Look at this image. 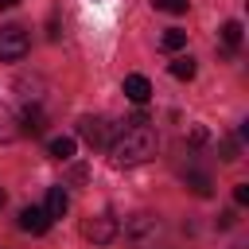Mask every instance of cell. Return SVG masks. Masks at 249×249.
Returning <instances> with one entry per match:
<instances>
[{
  "instance_id": "cell-1",
  "label": "cell",
  "mask_w": 249,
  "mask_h": 249,
  "mask_svg": "<svg viewBox=\"0 0 249 249\" xmlns=\"http://www.w3.org/2000/svg\"><path fill=\"white\" fill-rule=\"evenodd\" d=\"M156 148H160L156 128L148 124L144 113H136V117H128V121L113 132V140H109V160H113L117 167H136V163L152 160Z\"/></svg>"
},
{
  "instance_id": "cell-2",
  "label": "cell",
  "mask_w": 249,
  "mask_h": 249,
  "mask_svg": "<svg viewBox=\"0 0 249 249\" xmlns=\"http://www.w3.org/2000/svg\"><path fill=\"white\" fill-rule=\"evenodd\" d=\"M124 237L136 245V249H148L156 237H160V218L156 214H132L124 222Z\"/></svg>"
},
{
  "instance_id": "cell-3",
  "label": "cell",
  "mask_w": 249,
  "mask_h": 249,
  "mask_svg": "<svg viewBox=\"0 0 249 249\" xmlns=\"http://www.w3.org/2000/svg\"><path fill=\"white\" fill-rule=\"evenodd\" d=\"M117 233H121V226H117L113 214H89V218L82 222V237H89L93 245H113Z\"/></svg>"
},
{
  "instance_id": "cell-4",
  "label": "cell",
  "mask_w": 249,
  "mask_h": 249,
  "mask_svg": "<svg viewBox=\"0 0 249 249\" xmlns=\"http://www.w3.org/2000/svg\"><path fill=\"white\" fill-rule=\"evenodd\" d=\"M27 51H31V39L23 27H16V23L0 27V62H19Z\"/></svg>"
},
{
  "instance_id": "cell-5",
  "label": "cell",
  "mask_w": 249,
  "mask_h": 249,
  "mask_svg": "<svg viewBox=\"0 0 249 249\" xmlns=\"http://www.w3.org/2000/svg\"><path fill=\"white\" fill-rule=\"evenodd\" d=\"M78 136H82L89 148H109V140H113V128H109V121H105V117H93V113H86V117L78 121Z\"/></svg>"
},
{
  "instance_id": "cell-6",
  "label": "cell",
  "mask_w": 249,
  "mask_h": 249,
  "mask_svg": "<svg viewBox=\"0 0 249 249\" xmlns=\"http://www.w3.org/2000/svg\"><path fill=\"white\" fill-rule=\"evenodd\" d=\"M19 230H23V233H47V230H51L47 210H43V206H23V210H19Z\"/></svg>"
},
{
  "instance_id": "cell-7",
  "label": "cell",
  "mask_w": 249,
  "mask_h": 249,
  "mask_svg": "<svg viewBox=\"0 0 249 249\" xmlns=\"http://www.w3.org/2000/svg\"><path fill=\"white\" fill-rule=\"evenodd\" d=\"M124 97H128L132 105H144V101L152 97V82H148L144 74H128V78H124Z\"/></svg>"
},
{
  "instance_id": "cell-8",
  "label": "cell",
  "mask_w": 249,
  "mask_h": 249,
  "mask_svg": "<svg viewBox=\"0 0 249 249\" xmlns=\"http://www.w3.org/2000/svg\"><path fill=\"white\" fill-rule=\"evenodd\" d=\"M183 187H187L191 195H198V198H210V195H214V179H210L206 171H195V167L183 175Z\"/></svg>"
},
{
  "instance_id": "cell-9",
  "label": "cell",
  "mask_w": 249,
  "mask_h": 249,
  "mask_svg": "<svg viewBox=\"0 0 249 249\" xmlns=\"http://www.w3.org/2000/svg\"><path fill=\"white\" fill-rule=\"evenodd\" d=\"M47 128V117H43V109L39 105H27L23 109V117H19V132H27V136H39Z\"/></svg>"
},
{
  "instance_id": "cell-10",
  "label": "cell",
  "mask_w": 249,
  "mask_h": 249,
  "mask_svg": "<svg viewBox=\"0 0 249 249\" xmlns=\"http://www.w3.org/2000/svg\"><path fill=\"white\" fill-rule=\"evenodd\" d=\"M66 206H70L66 191H62V187H51V191H47V206H43V210H47V218H51V222H54V218H62V214H66Z\"/></svg>"
},
{
  "instance_id": "cell-11",
  "label": "cell",
  "mask_w": 249,
  "mask_h": 249,
  "mask_svg": "<svg viewBox=\"0 0 249 249\" xmlns=\"http://www.w3.org/2000/svg\"><path fill=\"white\" fill-rule=\"evenodd\" d=\"M19 136V121H16V113L0 101V144H12Z\"/></svg>"
},
{
  "instance_id": "cell-12",
  "label": "cell",
  "mask_w": 249,
  "mask_h": 249,
  "mask_svg": "<svg viewBox=\"0 0 249 249\" xmlns=\"http://www.w3.org/2000/svg\"><path fill=\"white\" fill-rule=\"evenodd\" d=\"M218 39H222L230 51H237V43H241V23H237V19H226V23L218 27Z\"/></svg>"
},
{
  "instance_id": "cell-13",
  "label": "cell",
  "mask_w": 249,
  "mask_h": 249,
  "mask_svg": "<svg viewBox=\"0 0 249 249\" xmlns=\"http://www.w3.org/2000/svg\"><path fill=\"white\" fill-rule=\"evenodd\" d=\"M160 47H163V51H183V47H187V31H179V27H167V31L160 35Z\"/></svg>"
},
{
  "instance_id": "cell-14",
  "label": "cell",
  "mask_w": 249,
  "mask_h": 249,
  "mask_svg": "<svg viewBox=\"0 0 249 249\" xmlns=\"http://www.w3.org/2000/svg\"><path fill=\"white\" fill-rule=\"evenodd\" d=\"M195 70H198V66H195V58H191V54L171 62V78H179V82H191V78H195Z\"/></svg>"
},
{
  "instance_id": "cell-15",
  "label": "cell",
  "mask_w": 249,
  "mask_h": 249,
  "mask_svg": "<svg viewBox=\"0 0 249 249\" xmlns=\"http://www.w3.org/2000/svg\"><path fill=\"white\" fill-rule=\"evenodd\" d=\"M51 156L54 160H74V136H54L51 140Z\"/></svg>"
},
{
  "instance_id": "cell-16",
  "label": "cell",
  "mask_w": 249,
  "mask_h": 249,
  "mask_svg": "<svg viewBox=\"0 0 249 249\" xmlns=\"http://www.w3.org/2000/svg\"><path fill=\"white\" fill-rule=\"evenodd\" d=\"M152 8L167 12V16H179V12H187V0H152Z\"/></svg>"
},
{
  "instance_id": "cell-17",
  "label": "cell",
  "mask_w": 249,
  "mask_h": 249,
  "mask_svg": "<svg viewBox=\"0 0 249 249\" xmlns=\"http://www.w3.org/2000/svg\"><path fill=\"white\" fill-rule=\"evenodd\" d=\"M222 160H226V163L237 160V140H222Z\"/></svg>"
},
{
  "instance_id": "cell-18",
  "label": "cell",
  "mask_w": 249,
  "mask_h": 249,
  "mask_svg": "<svg viewBox=\"0 0 249 249\" xmlns=\"http://www.w3.org/2000/svg\"><path fill=\"white\" fill-rule=\"evenodd\" d=\"M233 202L237 206H249V183H237L233 187Z\"/></svg>"
},
{
  "instance_id": "cell-19",
  "label": "cell",
  "mask_w": 249,
  "mask_h": 249,
  "mask_svg": "<svg viewBox=\"0 0 249 249\" xmlns=\"http://www.w3.org/2000/svg\"><path fill=\"white\" fill-rule=\"evenodd\" d=\"M206 140H210V132H206L202 124H195V128H191V144H206Z\"/></svg>"
},
{
  "instance_id": "cell-20",
  "label": "cell",
  "mask_w": 249,
  "mask_h": 249,
  "mask_svg": "<svg viewBox=\"0 0 249 249\" xmlns=\"http://www.w3.org/2000/svg\"><path fill=\"white\" fill-rule=\"evenodd\" d=\"M230 226H233V210H222L218 214V230H230Z\"/></svg>"
},
{
  "instance_id": "cell-21",
  "label": "cell",
  "mask_w": 249,
  "mask_h": 249,
  "mask_svg": "<svg viewBox=\"0 0 249 249\" xmlns=\"http://www.w3.org/2000/svg\"><path fill=\"white\" fill-rule=\"evenodd\" d=\"M16 4H19V0H0V8H16Z\"/></svg>"
},
{
  "instance_id": "cell-22",
  "label": "cell",
  "mask_w": 249,
  "mask_h": 249,
  "mask_svg": "<svg viewBox=\"0 0 249 249\" xmlns=\"http://www.w3.org/2000/svg\"><path fill=\"white\" fill-rule=\"evenodd\" d=\"M0 206H4V191H0Z\"/></svg>"
}]
</instances>
